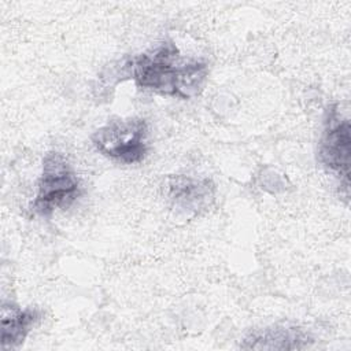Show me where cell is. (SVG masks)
<instances>
[{"mask_svg": "<svg viewBox=\"0 0 351 351\" xmlns=\"http://www.w3.org/2000/svg\"><path fill=\"white\" fill-rule=\"evenodd\" d=\"M121 63L125 80H133L138 89L182 100L200 95L208 77L207 62L184 60L171 40L136 56L123 58Z\"/></svg>", "mask_w": 351, "mask_h": 351, "instance_id": "cell-1", "label": "cell"}, {"mask_svg": "<svg viewBox=\"0 0 351 351\" xmlns=\"http://www.w3.org/2000/svg\"><path fill=\"white\" fill-rule=\"evenodd\" d=\"M148 138V123L140 117H114L90 136L92 144L103 156L123 165H134L145 159Z\"/></svg>", "mask_w": 351, "mask_h": 351, "instance_id": "cell-2", "label": "cell"}, {"mask_svg": "<svg viewBox=\"0 0 351 351\" xmlns=\"http://www.w3.org/2000/svg\"><path fill=\"white\" fill-rule=\"evenodd\" d=\"M80 178L69 159L58 151H49L43 158L37 193L30 210L38 217L49 218L55 210L69 207L80 196Z\"/></svg>", "mask_w": 351, "mask_h": 351, "instance_id": "cell-3", "label": "cell"}, {"mask_svg": "<svg viewBox=\"0 0 351 351\" xmlns=\"http://www.w3.org/2000/svg\"><path fill=\"white\" fill-rule=\"evenodd\" d=\"M350 119L339 111L337 104L326 110L324 132L318 147V160L328 170L336 173L348 191L350 155H351Z\"/></svg>", "mask_w": 351, "mask_h": 351, "instance_id": "cell-4", "label": "cell"}, {"mask_svg": "<svg viewBox=\"0 0 351 351\" xmlns=\"http://www.w3.org/2000/svg\"><path fill=\"white\" fill-rule=\"evenodd\" d=\"M166 196L171 207L185 217L207 211L215 199V184L207 177L169 176L165 182Z\"/></svg>", "mask_w": 351, "mask_h": 351, "instance_id": "cell-5", "label": "cell"}, {"mask_svg": "<svg viewBox=\"0 0 351 351\" xmlns=\"http://www.w3.org/2000/svg\"><path fill=\"white\" fill-rule=\"evenodd\" d=\"M311 339L300 328L271 325L251 332L240 344L244 350H300L308 347Z\"/></svg>", "mask_w": 351, "mask_h": 351, "instance_id": "cell-6", "label": "cell"}, {"mask_svg": "<svg viewBox=\"0 0 351 351\" xmlns=\"http://www.w3.org/2000/svg\"><path fill=\"white\" fill-rule=\"evenodd\" d=\"M41 313L36 307L22 308L15 303L1 304V348H18L29 335L33 325L40 319Z\"/></svg>", "mask_w": 351, "mask_h": 351, "instance_id": "cell-7", "label": "cell"}]
</instances>
